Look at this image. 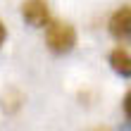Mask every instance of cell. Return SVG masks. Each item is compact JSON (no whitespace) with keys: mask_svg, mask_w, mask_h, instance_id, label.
<instances>
[{"mask_svg":"<svg viewBox=\"0 0 131 131\" xmlns=\"http://www.w3.org/2000/svg\"><path fill=\"white\" fill-rule=\"evenodd\" d=\"M107 29L117 43H131V5H122L119 10H114Z\"/></svg>","mask_w":131,"mask_h":131,"instance_id":"7a4b0ae2","label":"cell"},{"mask_svg":"<svg viewBox=\"0 0 131 131\" xmlns=\"http://www.w3.org/2000/svg\"><path fill=\"white\" fill-rule=\"evenodd\" d=\"M124 114H126V117L131 119V91H129V93L124 95Z\"/></svg>","mask_w":131,"mask_h":131,"instance_id":"5b68a950","label":"cell"},{"mask_svg":"<svg viewBox=\"0 0 131 131\" xmlns=\"http://www.w3.org/2000/svg\"><path fill=\"white\" fill-rule=\"evenodd\" d=\"M110 67L119 76H131V55L124 48H114L110 52Z\"/></svg>","mask_w":131,"mask_h":131,"instance_id":"277c9868","label":"cell"},{"mask_svg":"<svg viewBox=\"0 0 131 131\" xmlns=\"http://www.w3.org/2000/svg\"><path fill=\"white\" fill-rule=\"evenodd\" d=\"M21 17L29 26L43 29L50 21V5L48 0H24L21 3Z\"/></svg>","mask_w":131,"mask_h":131,"instance_id":"3957f363","label":"cell"},{"mask_svg":"<svg viewBox=\"0 0 131 131\" xmlns=\"http://www.w3.org/2000/svg\"><path fill=\"white\" fill-rule=\"evenodd\" d=\"M5 38H7V29H5V24H3V21H0V48H3Z\"/></svg>","mask_w":131,"mask_h":131,"instance_id":"8992f818","label":"cell"},{"mask_svg":"<svg viewBox=\"0 0 131 131\" xmlns=\"http://www.w3.org/2000/svg\"><path fill=\"white\" fill-rule=\"evenodd\" d=\"M45 45L55 55H67L76 45V29L69 21H62V19L52 21L50 19L48 26H45Z\"/></svg>","mask_w":131,"mask_h":131,"instance_id":"6da1fadb","label":"cell"},{"mask_svg":"<svg viewBox=\"0 0 131 131\" xmlns=\"http://www.w3.org/2000/svg\"><path fill=\"white\" fill-rule=\"evenodd\" d=\"M93 131H107V129H93Z\"/></svg>","mask_w":131,"mask_h":131,"instance_id":"ba28073f","label":"cell"},{"mask_svg":"<svg viewBox=\"0 0 131 131\" xmlns=\"http://www.w3.org/2000/svg\"><path fill=\"white\" fill-rule=\"evenodd\" d=\"M122 131H131V126H124V129H122Z\"/></svg>","mask_w":131,"mask_h":131,"instance_id":"52a82bcc","label":"cell"}]
</instances>
